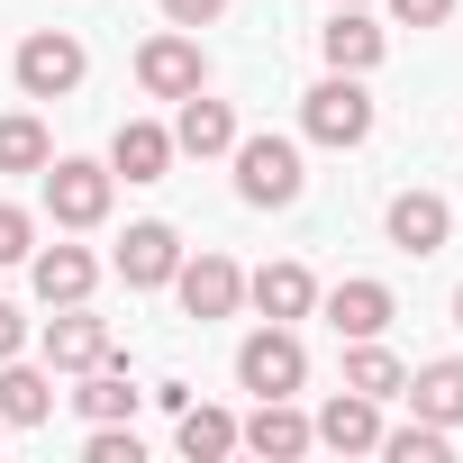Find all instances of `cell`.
<instances>
[{"instance_id": "6", "label": "cell", "mask_w": 463, "mask_h": 463, "mask_svg": "<svg viewBox=\"0 0 463 463\" xmlns=\"http://www.w3.org/2000/svg\"><path fill=\"white\" fill-rule=\"evenodd\" d=\"M118 273H128V291H164L182 273V237H173L164 218H137L128 237H118Z\"/></svg>"}, {"instance_id": "10", "label": "cell", "mask_w": 463, "mask_h": 463, "mask_svg": "<svg viewBox=\"0 0 463 463\" xmlns=\"http://www.w3.org/2000/svg\"><path fill=\"white\" fill-rule=\"evenodd\" d=\"M318 445H336V454H364V445H382V400H364V391H336L327 409H318V427H309Z\"/></svg>"}, {"instance_id": "1", "label": "cell", "mask_w": 463, "mask_h": 463, "mask_svg": "<svg viewBox=\"0 0 463 463\" xmlns=\"http://www.w3.org/2000/svg\"><path fill=\"white\" fill-rule=\"evenodd\" d=\"M300 128H309L318 146H364V137H373V91H364V73H327V82L300 100Z\"/></svg>"}, {"instance_id": "26", "label": "cell", "mask_w": 463, "mask_h": 463, "mask_svg": "<svg viewBox=\"0 0 463 463\" xmlns=\"http://www.w3.org/2000/svg\"><path fill=\"white\" fill-rule=\"evenodd\" d=\"M28 246H37V218L0 200V264H28Z\"/></svg>"}, {"instance_id": "12", "label": "cell", "mask_w": 463, "mask_h": 463, "mask_svg": "<svg viewBox=\"0 0 463 463\" xmlns=\"http://www.w3.org/2000/svg\"><path fill=\"white\" fill-rule=\"evenodd\" d=\"M164 164H173V128L128 118V128L109 137V173H128V182H164Z\"/></svg>"}, {"instance_id": "9", "label": "cell", "mask_w": 463, "mask_h": 463, "mask_svg": "<svg viewBox=\"0 0 463 463\" xmlns=\"http://www.w3.org/2000/svg\"><path fill=\"white\" fill-rule=\"evenodd\" d=\"M46 364H55V373H91V364H109V318H91L82 300H73L64 318H46Z\"/></svg>"}, {"instance_id": "21", "label": "cell", "mask_w": 463, "mask_h": 463, "mask_svg": "<svg viewBox=\"0 0 463 463\" xmlns=\"http://www.w3.org/2000/svg\"><path fill=\"white\" fill-rule=\"evenodd\" d=\"M345 391H364V400H400L409 373H400V354H382L373 336H354V354H345Z\"/></svg>"}, {"instance_id": "24", "label": "cell", "mask_w": 463, "mask_h": 463, "mask_svg": "<svg viewBox=\"0 0 463 463\" xmlns=\"http://www.w3.org/2000/svg\"><path fill=\"white\" fill-rule=\"evenodd\" d=\"M82 418H91V427H109V418H137V391H128V373H91V382H82Z\"/></svg>"}, {"instance_id": "16", "label": "cell", "mask_w": 463, "mask_h": 463, "mask_svg": "<svg viewBox=\"0 0 463 463\" xmlns=\"http://www.w3.org/2000/svg\"><path fill=\"white\" fill-rule=\"evenodd\" d=\"M91 282H100V264H91L82 246H46V255H37V300H46V309L91 300Z\"/></svg>"}, {"instance_id": "32", "label": "cell", "mask_w": 463, "mask_h": 463, "mask_svg": "<svg viewBox=\"0 0 463 463\" xmlns=\"http://www.w3.org/2000/svg\"><path fill=\"white\" fill-rule=\"evenodd\" d=\"M0 436H10V418H0Z\"/></svg>"}, {"instance_id": "5", "label": "cell", "mask_w": 463, "mask_h": 463, "mask_svg": "<svg viewBox=\"0 0 463 463\" xmlns=\"http://www.w3.org/2000/svg\"><path fill=\"white\" fill-rule=\"evenodd\" d=\"M73 82H82V37L37 28V37L19 46V91H28V100H64Z\"/></svg>"}, {"instance_id": "13", "label": "cell", "mask_w": 463, "mask_h": 463, "mask_svg": "<svg viewBox=\"0 0 463 463\" xmlns=\"http://www.w3.org/2000/svg\"><path fill=\"white\" fill-rule=\"evenodd\" d=\"M246 300H255L264 318H282V327H291V318H309V309H318V282H309L300 264H264V273H246Z\"/></svg>"}, {"instance_id": "4", "label": "cell", "mask_w": 463, "mask_h": 463, "mask_svg": "<svg viewBox=\"0 0 463 463\" xmlns=\"http://www.w3.org/2000/svg\"><path fill=\"white\" fill-rule=\"evenodd\" d=\"M109 182H118L109 164H73V155L46 164V209H55V227H100V218H109Z\"/></svg>"}, {"instance_id": "8", "label": "cell", "mask_w": 463, "mask_h": 463, "mask_svg": "<svg viewBox=\"0 0 463 463\" xmlns=\"http://www.w3.org/2000/svg\"><path fill=\"white\" fill-rule=\"evenodd\" d=\"M173 291H182V309H191V318H237V300H246V273L227 264V255H191V264L173 273Z\"/></svg>"}, {"instance_id": "31", "label": "cell", "mask_w": 463, "mask_h": 463, "mask_svg": "<svg viewBox=\"0 0 463 463\" xmlns=\"http://www.w3.org/2000/svg\"><path fill=\"white\" fill-rule=\"evenodd\" d=\"M454 327H463V291H454Z\"/></svg>"}, {"instance_id": "7", "label": "cell", "mask_w": 463, "mask_h": 463, "mask_svg": "<svg viewBox=\"0 0 463 463\" xmlns=\"http://www.w3.org/2000/svg\"><path fill=\"white\" fill-rule=\"evenodd\" d=\"M200 73H209V64H200V46H191L182 28L137 46V82H146L155 100H191V91H200Z\"/></svg>"}, {"instance_id": "20", "label": "cell", "mask_w": 463, "mask_h": 463, "mask_svg": "<svg viewBox=\"0 0 463 463\" xmlns=\"http://www.w3.org/2000/svg\"><path fill=\"white\" fill-rule=\"evenodd\" d=\"M182 454L191 463H218V454H237V418H227V409H200V400H182Z\"/></svg>"}, {"instance_id": "27", "label": "cell", "mask_w": 463, "mask_h": 463, "mask_svg": "<svg viewBox=\"0 0 463 463\" xmlns=\"http://www.w3.org/2000/svg\"><path fill=\"white\" fill-rule=\"evenodd\" d=\"M137 454H146V445H137V427H118V418H109V427H91V463H137Z\"/></svg>"}, {"instance_id": "14", "label": "cell", "mask_w": 463, "mask_h": 463, "mask_svg": "<svg viewBox=\"0 0 463 463\" xmlns=\"http://www.w3.org/2000/svg\"><path fill=\"white\" fill-rule=\"evenodd\" d=\"M237 445H255V454H273V463H291V454H309L318 436H309V418L291 409V400H264L246 427H237Z\"/></svg>"}, {"instance_id": "18", "label": "cell", "mask_w": 463, "mask_h": 463, "mask_svg": "<svg viewBox=\"0 0 463 463\" xmlns=\"http://www.w3.org/2000/svg\"><path fill=\"white\" fill-rule=\"evenodd\" d=\"M173 146L182 155H227V146H237V109H227V100H182V118H173Z\"/></svg>"}, {"instance_id": "30", "label": "cell", "mask_w": 463, "mask_h": 463, "mask_svg": "<svg viewBox=\"0 0 463 463\" xmlns=\"http://www.w3.org/2000/svg\"><path fill=\"white\" fill-rule=\"evenodd\" d=\"M19 336H28V327H19V309H10V300H0V364H10V354H19Z\"/></svg>"}, {"instance_id": "22", "label": "cell", "mask_w": 463, "mask_h": 463, "mask_svg": "<svg viewBox=\"0 0 463 463\" xmlns=\"http://www.w3.org/2000/svg\"><path fill=\"white\" fill-rule=\"evenodd\" d=\"M409 400H418V418H436V427H463V364L445 354V364H427L418 382H409Z\"/></svg>"}, {"instance_id": "15", "label": "cell", "mask_w": 463, "mask_h": 463, "mask_svg": "<svg viewBox=\"0 0 463 463\" xmlns=\"http://www.w3.org/2000/svg\"><path fill=\"white\" fill-rule=\"evenodd\" d=\"M318 46H327V64H336V73H373V64H382V28L354 10V0H336V19H327V37H318Z\"/></svg>"}, {"instance_id": "23", "label": "cell", "mask_w": 463, "mask_h": 463, "mask_svg": "<svg viewBox=\"0 0 463 463\" xmlns=\"http://www.w3.org/2000/svg\"><path fill=\"white\" fill-rule=\"evenodd\" d=\"M46 164H55V137L28 109H10V118H0V173H46Z\"/></svg>"}, {"instance_id": "17", "label": "cell", "mask_w": 463, "mask_h": 463, "mask_svg": "<svg viewBox=\"0 0 463 463\" xmlns=\"http://www.w3.org/2000/svg\"><path fill=\"white\" fill-rule=\"evenodd\" d=\"M327 327H336L345 345H354V336H382V327H391V291H382V282H336V291H327Z\"/></svg>"}, {"instance_id": "3", "label": "cell", "mask_w": 463, "mask_h": 463, "mask_svg": "<svg viewBox=\"0 0 463 463\" xmlns=\"http://www.w3.org/2000/svg\"><path fill=\"white\" fill-rule=\"evenodd\" d=\"M227 155H237V191H246L255 209L300 200V146H291V137H237Z\"/></svg>"}, {"instance_id": "2", "label": "cell", "mask_w": 463, "mask_h": 463, "mask_svg": "<svg viewBox=\"0 0 463 463\" xmlns=\"http://www.w3.org/2000/svg\"><path fill=\"white\" fill-rule=\"evenodd\" d=\"M237 382L255 391V400H291L300 382H309V354H300V336L273 318V327H255L246 345H237Z\"/></svg>"}, {"instance_id": "29", "label": "cell", "mask_w": 463, "mask_h": 463, "mask_svg": "<svg viewBox=\"0 0 463 463\" xmlns=\"http://www.w3.org/2000/svg\"><path fill=\"white\" fill-rule=\"evenodd\" d=\"M218 10H227V0H164V19H173V28H209Z\"/></svg>"}, {"instance_id": "25", "label": "cell", "mask_w": 463, "mask_h": 463, "mask_svg": "<svg viewBox=\"0 0 463 463\" xmlns=\"http://www.w3.org/2000/svg\"><path fill=\"white\" fill-rule=\"evenodd\" d=\"M445 436H454V427L418 418V427H391V436H382V454H391V463H445Z\"/></svg>"}, {"instance_id": "11", "label": "cell", "mask_w": 463, "mask_h": 463, "mask_svg": "<svg viewBox=\"0 0 463 463\" xmlns=\"http://www.w3.org/2000/svg\"><path fill=\"white\" fill-rule=\"evenodd\" d=\"M445 227H454V209H445L436 191H400V200H391V246H400V255H436Z\"/></svg>"}, {"instance_id": "19", "label": "cell", "mask_w": 463, "mask_h": 463, "mask_svg": "<svg viewBox=\"0 0 463 463\" xmlns=\"http://www.w3.org/2000/svg\"><path fill=\"white\" fill-rule=\"evenodd\" d=\"M46 409H55V382H46V373H28V364L10 354V364H0V418H10V427H37Z\"/></svg>"}, {"instance_id": "28", "label": "cell", "mask_w": 463, "mask_h": 463, "mask_svg": "<svg viewBox=\"0 0 463 463\" xmlns=\"http://www.w3.org/2000/svg\"><path fill=\"white\" fill-rule=\"evenodd\" d=\"M391 19H400V28H445L454 0H391Z\"/></svg>"}]
</instances>
